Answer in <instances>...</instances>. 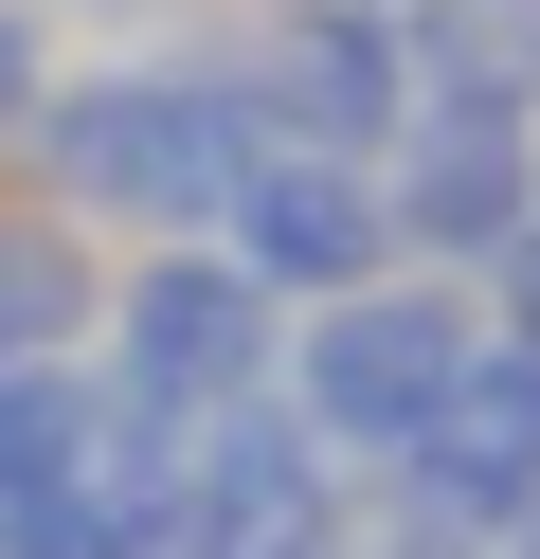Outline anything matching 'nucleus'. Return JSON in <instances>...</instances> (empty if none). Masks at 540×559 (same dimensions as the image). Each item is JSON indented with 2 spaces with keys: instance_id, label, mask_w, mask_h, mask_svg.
Segmentation results:
<instances>
[{
  "instance_id": "f257e3e1",
  "label": "nucleus",
  "mask_w": 540,
  "mask_h": 559,
  "mask_svg": "<svg viewBox=\"0 0 540 559\" xmlns=\"http://www.w3.org/2000/svg\"><path fill=\"white\" fill-rule=\"evenodd\" d=\"M271 163V127H252V73L235 55H91V73H55V109L19 127V163L0 181L55 199L72 235H216L235 217V181Z\"/></svg>"
},
{
  "instance_id": "f03ea898",
  "label": "nucleus",
  "mask_w": 540,
  "mask_h": 559,
  "mask_svg": "<svg viewBox=\"0 0 540 559\" xmlns=\"http://www.w3.org/2000/svg\"><path fill=\"white\" fill-rule=\"evenodd\" d=\"M468 343H487V289H451V271H379V289H343V307H288V361H271V397L324 433V469H396V451L432 433V397L468 379Z\"/></svg>"
},
{
  "instance_id": "7ed1b4c3",
  "label": "nucleus",
  "mask_w": 540,
  "mask_h": 559,
  "mask_svg": "<svg viewBox=\"0 0 540 559\" xmlns=\"http://www.w3.org/2000/svg\"><path fill=\"white\" fill-rule=\"evenodd\" d=\"M271 361H288V307L252 289L216 235H163V253H127L108 271V325H91V379L127 415H163V433H199V415H235V397H271Z\"/></svg>"
},
{
  "instance_id": "20e7f679",
  "label": "nucleus",
  "mask_w": 540,
  "mask_h": 559,
  "mask_svg": "<svg viewBox=\"0 0 540 559\" xmlns=\"http://www.w3.org/2000/svg\"><path fill=\"white\" fill-rule=\"evenodd\" d=\"M379 217H396V271H451V289H487L504 253L540 235V127H396L379 145Z\"/></svg>"
},
{
  "instance_id": "39448f33",
  "label": "nucleus",
  "mask_w": 540,
  "mask_h": 559,
  "mask_svg": "<svg viewBox=\"0 0 540 559\" xmlns=\"http://www.w3.org/2000/svg\"><path fill=\"white\" fill-rule=\"evenodd\" d=\"M216 253L252 271L271 307H343L396 271V217H379V163H324V145H271L235 181V217H216Z\"/></svg>"
},
{
  "instance_id": "423d86ee",
  "label": "nucleus",
  "mask_w": 540,
  "mask_h": 559,
  "mask_svg": "<svg viewBox=\"0 0 540 559\" xmlns=\"http://www.w3.org/2000/svg\"><path fill=\"white\" fill-rule=\"evenodd\" d=\"M180 433L127 415L91 361H0V523L19 506H72V487H163Z\"/></svg>"
},
{
  "instance_id": "0eeeda50",
  "label": "nucleus",
  "mask_w": 540,
  "mask_h": 559,
  "mask_svg": "<svg viewBox=\"0 0 540 559\" xmlns=\"http://www.w3.org/2000/svg\"><path fill=\"white\" fill-rule=\"evenodd\" d=\"M235 73H252V127H271V145H324V163H379L396 127H415V73H396V37H360V19H271Z\"/></svg>"
},
{
  "instance_id": "6e6552de",
  "label": "nucleus",
  "mask_w": 540,
  "mask_h": 559,
  "mask_svg": "<svg viewBox=\"0 0 540 559\" xmlns=\"http://www.w3.org/2000/svg\"><path fill=\"white\" fill-rule=\"evenodd\" d=\"M396 73L432 127H540V0H415Z\"/></svg>"
},
{
  "instance_id": "1a4fd4ad",
  "label": "nucleus",
  "mask_w": 540,
  "mask_h": 559,
  "mask_svg": "<svg viewBox=\"0 0 540 559\" xmlns=\"http://www.w3.org/2000/svg\"><path fill=\"white\" fill-rule=\"evenodd\" d=\"M91 325H108V253L0 181V361H91Z\"/></svg>"
},
{
  "instance_id": "9d476101",
  "label": "nucleus",
  "mask_w": 540,
  "mask_h": 559,
  "mask_svg": "<svg viewBox=\"0 0 540 559\" xmlns=\"http://www.w3.org/2000/svg\"><path fill=\"white\" fill-rule=\"evenodd\" d=\"M55 73H72V55H55V0H0V163H19V127L55 109Z\"/></svg>"
},
{
  "instance_id": "9b49d317",
  "label": "nucleus",
  "mask_w": 540,
  "mask_h": 559,
  "mask_svg": "<svg viewBox=\"0 0 540 559\" xmlns=\"http://www.w3.org/2000/svg\"><path fill=\"white\" fill-rule=\"evenodd\" d=\"M487 343H523V361H540V235L487 271Z\"/></svg>"
},
{
  "instance_id": "f8f14e48",
  "label": "nucleus",
  "mask_w": 540,
  "mask_h": 559,
  "mask_svg": "<svg viewBox=\"0 0 540 559\" xmlns=\"http://www.w3.org/2000/svg\"><path fill=\"white\" fill-rule=\"evenodd\" d=\"M271 19H360V37H396V19H415V0H271Z\"/></svg>"
},
{
  "instance_id": "ddd939ff",
  "label": "nucleus",
  "mask_w": 540,
  "mask_h": 559,
  "mask_svg": "<svg viewBox=\"0 0 540 559\" xmlns=\"http://www.w3.org/2000/svg\"><path fill=\"white\" fill-rule=\"evenodd\" d=\"M487 559H540V523H504V542H487Z\"/></svg>"
}]
</instances>
